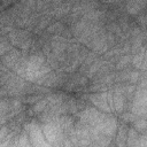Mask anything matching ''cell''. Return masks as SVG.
<instances>
[{"label":"cell","mask_w":147,"mask_h":147,"mask_svg":"<svg viewBox=\"0 0 147 147\" xmlns=\"http://www.w3.org/2000/svg\"><path fill=\"white\" fill-rule=\"evenodd\" d=\"M57 117L53 122H46L45 124H42L40 126L45 139L49 142L51 146L60 145V140L62 139V130H61V127L59 126V124L56 122Z\"/></svg>","instance_id":"obj_1"},{"label":"cell","mask_w":147,"mask_h":147,"mask_svg":"<svg viewBox=\"0 0 147 147\" xmlns=\"http://www.w3.org/2000/svg\"><path fill=\"white\" fill-rule=\"evenodd\" d=\"M25 130L29 133V138L31 140V145L33 146H51L49 142L45 139L41 127L36 123H30L25 125Z\"/></svg>","instance_id":"obj_2"},{"label":"cell","mask_w":147,"mask_h":147,"mask_svg":"<svg viewBox=\"0 0 147 147\" xmlns=\"http://www.w3.org/2000/svg\"><path fill=\"white\" fill-rule=\"evenodd\" d=\"M91 129L96 131L98 133H101L105 137L111 138L115 136V133L117 131V122L114 117L107 116L99 125H96L95 127H91Z\"/></svg>","instance_id":"obj_3"},{"label":"cell","mask_w":147,"mask_h":147,"mask_svg":"<svg viewBox=\"0 0 147 147\" xmlns=\"http://www.w3.org/2000/svg\"><path fill=\"white\" fill-rule=\"evenodd\" d=\"M90 100L101 110L106 111V113H111V109L108 105L107 101V92H102V93H95L90 95Z\"/></svg>","instance_id":"obj_4"},{"label":"cell","mask_w":147,"mask_h":147,"mask_svg":"<svg viewBox=\"0 0 147 147\" xmlns=\"http://www.w3.org/2000/svg\"><path fill=\"white\" fill-rule=\"evenodd\" d=\"M125 106V99L123 95V92L119 88H116L115 92H113V107L114 110L122 113Z\"/></svg>","instance_id":"obj_5"},{"label":"cell","mask_w":147,"mask_h":147,"mask_svg":"<svg viewBox=\"0 0 147 147\" xmlns=\"http://www.w3.org/2000/svg\"><path fill=\"white\" fill-rule=\"evenodd\" d=\"M20 61V53L14 51V52H10L8 53L5 57H3V63L6 64V67L8 68H14L15 64Z\"/></svg>","instance_id":"obj_6"},{"label":"cell","mask_w":147,"mask_h":147,"mask_svg":"<svg viewBox=\"0 0 147 147\" xmlns=\"http://www.w3.org/2000/svg\"><path fill=\"white\" fill-rule=\"evenodd\" d=\"M145 0H130L127 2V11L130 14H137L144 7Z\"/></svg>","instance_id":"obj_7"},{"label":"cell","mask_w":147,"mask_h":147,"mask_svg":"<svg viewBox=\"0 0 147 147\" xmlns=\"http://www.w3.org/2000/svg\"><path fill=\"white\" fill-rule=\"evenodd\" d=\"M134 67L137 68H141L142 70H145V64H146V55H145V49H142L141 53H138L137 55H134L133 60H132Z\"/></svg>","instance_id":"obj_8"},{"label":"cell","mask_w":147,"mask_h":147,"mask_svg":"<svg viewBox=\"0 0 147 147\" xmlns=\"http://www.w3.org/2000/svg\"><path fill=\"white\" fill-rule=\"evenodd\" d=\"M48 105V101H47V99H44V100H40V101H37V103L33 106V108H32V110H33V113H42L44 110H45V108H46V106Z\"/></svg>","instance_id":"obj_9"},{"label":"cell","mask_w":147,"mask_h":147,"mask_svg":"<svg viewBox=\"0 0 147 147\" xmlns=\"http://www.w3.org/2000/svg\"><path fill=\"white\" fill-rule=\"evenodd\" d=\"M102 15H103V14H102L101 11L92 9V10H90V11L85 15V18H86V20H88V21H93V22H95V21H98Z\"/></svg>","instance_id":"obj_10"},{"label":"cell","mask_w":147,"mask_h":147,"mask_svg":"<svg viewBox=\"0 0 147 147\" xmlns=\"http://www.w3.org/2000/svg\"><path fill=\"white\" fill-rule=\"evenodd\" d=\"M126 134H127V131L124 126H121L119 127V131H118V139H117V145H125V139H126Z\"/></svg>","instance_id":"obj_11"},{"label":"cell","mask_w":147,"mask_h":147,"mask_svg":"<svg viewBox=\"0 0 147 147\" xmlns=\"http://www.w3.org/2000/svg\"><path fill=\"white\" fill-rule=\"evenodd\" d=\"M133 125H134V127H136L137 131H142L144 132L146 130V119L145 118L137 119V121H134Z\"/></svg>","instance_id":"obj_12"},{"label":"cell","mask_w":147,"mask_h":147,"mask_svg":"<svg viewBox=\"0 0 147 147\" xmlns=\"http://www.w3.org/2000/svg\"><path fill=\"white\" fill-rule=\"evenodd\" d=\"M129 62H130V56H129V55H124V56H122V57L119 59V61L117 62L116 68H117V69H122V68L126 67V65L129 64Z\"/></svg>","instance_id":"obj_13"},{"label":"cell","mask_w":147,"mask_h":147,"mask_svg":"<svg viewBox=\"0 0 147 147\" xmlns=\"http://www.w3.org/2000/svg\"><path fill=\"white\" fill-rule=\"evenodd\" d=\"M102 65V62H95L94 64H92V67L88 69V77H91L92 75H94L98 70H99V68Z\"/></svg>","instance_id":"obj_14"},{"label":"cell","mask_w":147,"mask_h":147,"mask_svg":"<svg viewBox=\"0 0 147 147\" xmlns=\"http://www.w3.org/2000/svg\"><path fill=\"white\" fill-rule=\"evenodd\" d=\"M16 145H18V146H28V145H30V142H29V140H28L26 133H23V134L21 136V138L18 139V141L16 142Z\"/></svg>","instance_id":"obj_15"},{"label":"cell","mask_w":147,"mask_h":147,"mask_svg":"<svg viewBox=\"0 0 147 147\" xmlns=\"http://www.w3.org/2000/svg\"><path fill=\"white\" fill-rule=\"evenodd\" d=\"M9 48H10V46L6 41H0V56L3 55L5 53H7L9 51Z\"/></svg>","instance_id":"obj_16"},{"label":"cell","mask_w":147,"mask_h":147,"mask_svg":"<svg viewBox=\"0 0 147 147\" xmlns=\"http://www.w3.org/2000/svg\"><path fill=\"white\" fill-rule=\"evenodd\" d=\"M62 26H63V25L57 22V23L51 25V26L48 28V31H49V32H59V31H62Z\"/></svg>","instance_id":"obj_17"},{"label":"cell","mask_w":147,"mask_h":147,"mask_svg":"<svg viewBox=\"0 0 147 147\" xmlns=\"http://www.w3.org/2000/svg\"><path fill=\"white\" fill-rule=\"evenodd\" d=\"M7 133H8V129L6 126H3L2 129H0V144L2 142V140H5L7 138Z\"/></svg>","instance_id":"obj_18"},{"label":"cell","mask_w":147,"mask_h":147,"mask_svg":"<svg viewBox=\"0 0 147 147\" xmlns=\"http://www.w3.org/2000/svg\"><path fill=\"white\" fill-rule=\"evenodd\" d=\"M138 77H139V74H138V72H130L127 79H129L130 82H132V83H136V82L138 80Z\"/></svg>","instance_id":"obj_19"},{"label":"cell","mask_w":147,"mask_h":147,"mask_svg":"<svg viewBox=\"0 0 147 147\" xmlns=\"http://www.w3.org/2000/svg\"><path fill=\"white\" fill-rule=\"evenodd\" d=\"M53 1H54V2H55V3H59V2H61V1H62V0H53Z\"/></svg>","instance_id":"obj_20"},{"label":"cell","mask_w":147,"mask_h":147,"mask_svg":"<svg viewBox=\"0 0 147 147\" xmlns=\"http://www.w3.org/2000/svg\"><path fill=\"white\" fill-rule=\"evenodd\" d=\"M105 1H108V2H110V1H114V0H105Z\"/></svg>","instance_id":"obj_21"}]
</instances>
